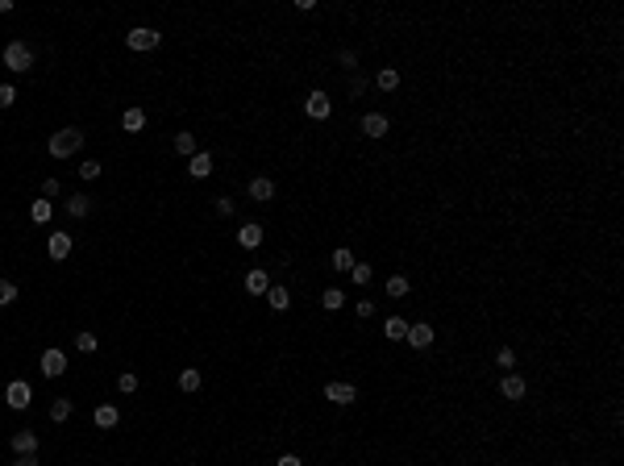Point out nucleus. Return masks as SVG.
Segmentation results:
<instances>
[{"mask_svg":"<svg viewBox=\"0 0 624 466\" xmlns=\"http://www.w3.org/2000/svg\"><path fill=\"white\" fill-rule=\"evenodd\" d=\"M75 250V238L67 233V229H54V233H46V254L54 258V263H67V254Z\"/></svg>","mask_w":624,"mask_h":466,"instance_id":"12","label":"nucleus"},{"mask_svg":"<svg viewBox=\"0 0 624 466\" xmlns=\"http://www.w3.org/2000/svg\"><path fill=\"white\" fill-rule=\"evenodd\" d=\"M375 313H379V300H371V295L354 300V317H358V320H371Z\"/></svg>","mask_w":624,"mask_h":466,"instance_id":"35","label":"nucleus"},{"mask_svg":"<svg viewBox=\"0 0 624 466\" xmlns=\"http://www.w3.org/2000/svg\"><path fill=\"white\" fill-rule=\"evenodd\" d=\"M17 104V88L13 83H0V108H13Z\"/></svg>","mask_w":624,"mask_h":466,"instance_id":"41","label":"nucleus"},{"mask_svg":"<svg viewBox=\"0 0 624 466\" xmlns=\"http://www.w3.org/2000/svg\"><path fill=\"white\" fill-rule=\"evenodd\" d=\"M491 367H500V375H508V370L520 367V358H516V345H508V342L495 345V350H491Z\"/></svg>","mask_w":624,"mask_h":466,"instance_id":"16","label":"nucleus"},{"mask_svg":"<svg viewBox=\"0 0 624 466\" xmlns=\"http://www.w3.org/2000/svg\"><path fill=\"white\" fill-rule=\"evenodd\" d=\"M9 304H17V283L0 279V308H9Z\"/></svg>","mask_w":624,"mask_h":466,"instance_id":"38","label":"nucleus"},{"mask_svg":"<svg viewBox=\"0 0 624 466\" xmlns=\"http://www.w3.org/2000/svg\"><path fill=\"white\" fill-rule=\"evenodd\" d=\"M29 221H34V225H50V221H54V204L38 196L34 204H29Z\"/></svg>","mask_w":624,"mask_h":466,"instance_id":"31","label":"nucleus"},{"mask_svg":"<svg viewBox=\"0 0 624 466\" xmlns=\"http://www.w3.org/2000/svg\"><path fill=\"white\" fill-rule=\"evenodd\" d=\"M100 171H104V167H100V158H84V163H79V179H84V183L100 179Z\"/></svg>","mask_w":624,"mask_h":466,"instance_id":"37","label":"nucleus"},{"mask_svg":"<svg viewBox=\"0 0 624 466\" xmlns=\"http://www.w3.org/2000/svg\"><path fill=\"white\" fill-rule=\"evenodd\" d=\"M358 258H354V250L350 245H333V258H329V267H333V275H350V267H354Z\"/></svg>","mask_w":624,"mask_h":466,"instance_id":"27","label":"nucleus"},{"mask_svg":"<svg viewBox=\"0 0 624 466\" xmlns=\"http://www.w3.org/2000/svg\"><path fill=\"white\" fill-rule=\"evenodd\" d=\"M117 392H121V395H134V392H138V375H134V370L117 375Z\"/></svg>","mask_w":624,"mask_h":466,"instance_id":"39","label":"nucleus"},{"mask_svg":"<svg viewBox=\"0 0 624 466\" xmlns=\"http://www.w3.org/2000/svg\"><path fill=\"white\" fill-rule=\"evenodd\" d=\"M4 13H13V0H0V17H4Z\"/></svg>","mask_w":624,"mask_h":466,"instance_id":"44","label":"nucleus"},{"mask_svg":"<svg viewBox=\"0 0 624 466\" xmlns=\"http://www.w3.org/2000/svg\"><path fill=\"white\" fill-rule=\"evenodd\" d=\"M246 192H250V200H254V204H271V200H275V179H266V175H254Z\"/></svg>","mask_w":624,"mask_h":466,"instance_id":"18","label":"nucleus"},{"mask_svg":"<svg viewBox=\"0 0 624 466\" xmlns=\"http://www.w3.org/2000/svg\"><path fill=\"white\" fill-rule=\"evenodd\" d=\"M241 288H246V295H266V288H271V270L250 267L246 275H241Z\"/></svg>","mask_w":624,"mask_h":466,"instance_id":"14","label":"nucleus"},{"mask_svg":"<svg viewBox=\"0 0 624 466\" xmlns=\"http://www.w3.org/2000/svg\"><path fill=\"white\" fill-rule=\"evenodd\" d=\"M263 238H266V229L258 221H246L238 229V245H241V250H258V245H263Z\"/></svg>","mask_w":624,"mask_h":466,"instance_id":"21","label":"nucleus"},{"mask_svg":"<svg viewBox=\"0 0 624 466\" xmlns=\"http://www.w3.org/2000/svg\"><path fill=\"white\" fill-rule=\"evenodd\" d=\"M383 295H387V300H408V295H412V279L404 275V270L387 275V279H383Z\"/></svg>","mask_w":624,"mask_h":466,"instance_id":"15","label":"nucleus"},{"mask_svg":"<svg viewBox=\"0 0 624 466\" xmlns=\"http://www.w3.org/2000/svg\"><path fill=\"white\" fill-rule=\"evenodd\" d=\"M92 425H96V429H117V425H121V408H117V404H96Z\"/></svg>","mask_w":624,"mask_h":466,"instance_id":"24","label":"nucleus"},{"mask_svg":"<svg viewBox=\"0 0 624 466\" xmlns=\"http://www.w3.org/2000/svg\"><path fill=\"white\" fill-rule=\"evenodd\" d=\"M321 395H325L333 408H350V404L358 400V388H354V383H346V379H329V383L321 388Z\"/></svg>","mask_w":624,"mask_h":466,"instance_id":"8","label":"nucleus"},{"mask_svg":"<svg viewBox=\"0 0 624 466\" xmlns=\"http://www.w3.org/2000/svg\"><path fill=\"white\" fill-rule=\"evenodd\" d=\"M171 150H175V154H183V158H192L196 150H200V146H196V133H192V129H179V133L171 138Z\"/></svg>","mask_w":624,"mask_h":466,"instance_id":"28","label":"nucleus"},{"mask_svg":"<svg viewBox=\"0 0 624 466\" xmlns=\"http://www.w3.org/2000/svg\"><path fill=\"white\" fill-rule=\"evenodd\" d=\"M13 466H38V454H17V458H13Z\"/></svg>","mask_w":624,"mask_h":466,"instance_id":"43","label":"nucleus"},{"mask_svg":"<svg viewBox=\"0 0 624 466\" xmlns=\"http://www.w3.org/2000/svg\"><path fill=\"white\" fill-rule=\"evenodd\" d=\"M358 133L366 138V142H383L387 133H391V117L379 113V108H366V113L358 117Z\"/></svg>","mask_w":624,"mask_h":466,"instance_id":"4","label":"nucleus"},{"mask_svg":"<svg viewBox=\"0 0 624 466\" xmlns=\"http://www.w3.org/2000/svg\"><path fill=\"white\" fill-rule=\"evenodd\" d=\"M50 158H71V154H79L84 150V129H75V125H67V129H54L50 133Z\"/></svg>","mask_w":624,"mask_h":466,"instance_id":"1","label":"nucleus"},{"mask_svg":"<svg viewBox=\"0 0 624 466\" xmlns=\"http://www.w3.org/2000/svg\"><path fill=\"white\" fill-rule=\"evenodd\" d=\"M213 213L216 217H233V213H238V200L233 196H213Z\"/></svg>","mask_w":624,"mask_h":466,"instance_id":"36","label":"nucleus"},{"mask_svg":"<svg viewBox=\"0 0 624 466\" xmlns=\"http://www.w3.org/2000/svg\"><path fill=\"white\" fill-rule=\"evenodd\" d=\"M371 88H375V92H383V96H396V92L404 88V71L387 63V67H379V71H375V79H371Z\"/></svg>","mask_w":624,"mask_h":466,"instance_id":"9","label":"nucleus"},{"mask_svg":"<svg viewBox=\"0 0 624 466\" xmlns=\"http://www.w3.org/2000/svg\"><path fill=\"white\" fill-rule=\"evenodd\" d=\"M371 279H375V263H371V258H362V263L350 267V283H354V288H371Z\"/></svg>","mask_w":624,"mask_h":466,"instance_id":"29","label":"nucleus"},{"mask_svg":"<svg viewBox=\"0 0 624 466\" xmlns=\"http://www.w3.org/2000/svg\"><path fill=\"white\" fill-rule=\"evenodd\" d=\"M75 350H79V354H96L100 338L92 333V329H79V333H75Z\"/></svg>","mask_w":624,"mask_h":466,"instance_id":"34","label":"nucleus"},{"mask_svg":"<svg viewBox=\"0 0 624 466\" xmlns=\"http://www.w3.org/2000/svg\"><path fill=\"white\" fill-rule=\"evenodd\" d=\"M433 342H437V329H433V320L429 317H416L408 325V338H404V345L408 350H433Z\"/></svg>","mask_w":624,"mask_h":466,"instance_id":"7","label":"nucleus"},{"mask_svg":"<svg viewBox=\"0 0 624 466\" xmlns=\"http://www.w3.org/2000/svg\"><path fill=\"white\" fill-rule=\"evenodd\" d=\"M366 88H371V79H366L362 71H354L350 79H346V96H350V100H362V96H366Z\"/></svg>","mask_w":624,"mask_h":466,"instance_id":"33","label":"nucleus"},{"mask_svg":"<svg viewBox=\"0 0 624 466\" xmlns=\"http://www.w3.org/2000/svg\"><path fill=\"white\" fill-rule=\"evenodd\" d=\"M121 129H125V133H142V129H146V108L129 104V108L121 113Z\"/></svg>","mask_w":624,"mask_h":466,"instance_id":"26","label":"nucleus"},{"mask_svg":"<svg viewBox=\"0 0 624 466\" xmlns=\"http://www.w3.org/2000/svg\"><path fill=\"white\" fill-rule=\"evenodd\" d=\"M4 404H9L13 412H25V408L34 404V388H29L25 379H13V383L4 388Z\"/></svg>","mask_w":624,"mask_h":466,"instance_id":"10","label":"nucleus"},{"mask_svg":"<svg viewBox=\"0 0 624 466\" xmlns=\"http://www.w3.org/2000/svg\"><path fill=\"white\" fill-rule=\"evenodd\" d=\"M125 46L134 50V54H150V50L163 46V34H158L154 25H134V29L125 34Z\"/></svg>","mask_w":624,"mask_h":466,"instance_id":"5","label":"nucleus"},{"mask_svg":"<svg viewBox=\"0 0 624 466\" xmlns=\"http://www.w3.org/2000/svg\"><path fill=\"white\" fill-rule=\"evenodd\" d=\"M263 300H266V308H271V313H288V308H291V292L283 288V283H271Z\"/></svg>","mask_w":624,"mask_h":466,"instance_id":"22","label":"nucleus"},{"mask_svg":"<svg viewBox=\"0 0 624 466\" xmlns=\"http://www.w3.org/2000/svg\"><path fill=\"white\" fill-rule=\"evenodd\" d=\"M54 196H63V183H59L54 175H46V179H42V200H54Z\"/></svg>","mask_w":624,"mask_h":466,"instance_id":"40","label":"nucleus"},{"mask_svg":"<svg viewBox=\"0 0 624 466\" xmlns=\"http://www.w3.org/2000/svg\"><path fill=\"white\" fill-rule=\"evenodd\" d=\"M67 350H59V345H50V350H42V375L46 379H63L67 375Z\"/></svg>","mask_w":624,"mask_h":466,"instance_id":"11","label":"nucleus"},{"mask_svg":"<svg viewBox=\"0 0 624 466\" xmlns=\"http://www.w3.org/2000/svg\"><path fill=\"white\" fill-rule=\"evenodd\" d=\"M200 388H204V375H200V370H196V367H183V370H179V392L196 395V392H200Z\"/></svg>","mask_w":624,"mask_h":466,"instance_id":"32","label":"nucleus"},{"mask_svg":"<svg viewBox=\"0 0 624 466\" xmlns=\"http://www.w3.org/2000/svg\"><path fill=\"white\" fill-rule=\"evenodd\" d=\"M304 117H308V121H316V125L329 121V117H333V96H329L325 88H312L308 96H304Z\"/></svg>","mask_w":624,"mask_h":466,"instance_id":"6","label":"nucleus"},{"mask_svg":"<svg viewBox=\"0 0 624 466\" xmlns=\"http://www.w3.org/2000/svg\"><path fill=\"white\" fill-rule=\"evenodd\" d=\"M346 300H350V295L341 292V288H337V283H329V288H325V292H321V308H325V313H329V317H337V313H341V308H346Z\"/></svg>","mask_w":624,"mask_h":466,"instance_id":"23","label":"nucleus"},{"mask_svg":"<svg viewBox=\"0 0 624 466\" xmlns=\"http://www.w3.org/2000/svg\"><path fill=\"white\" fill-rule=\"evenodd\" d=\"M408 325H412V317H404V313H391V317L383 320V342L387 345H404V338H408Z\"/></svg>","mask_w":624,"mask_h":466,"instance_id":"13","label":"nucleus"},{"mask_svg":"<svg viewBox=\"0 0 624 466\" xmlns=\"http://www.w3.org/2000/svg\"><path fill=\"white\" fill-rule=\"evenodd\" d=\"M71 412H75V400H67V395H54V400H50V408H46V417L54 420V425L71 420Z\"/></svg>","mask_w":624,"mask_h":466,"instance_id":"25","label":"nucleus"},{"mask_svg":"<svg viewBox=\"0 0 624 466\" xmlns=\"http://www.w3.org/2000/svg\"><path fill=\"white\" fill-rule=\"evenodd\" d=\"M362 67V54L354 46H341L337 50V71H346V75H354Z\"/></svg>","mask_w":624,"mask_h":466,"instance_id":"30","label":"nucleus"},{"mask_svg":"<svg viewBox=\"0 0 624 466\" xmlns=\"http://www.w3.org/2000/svg\"><path fill=\"white\" fill-rule=\"evenodd\" d=\"M0 63H4V67H9L13 75L34 71V46H29L25 38H13V42L4 46V54H0Z\"/></svg>","mask_w":624,"mask_h":466,"instance_id":"2","label":"nucleus"},{"mask_svg":"<svg viewBox=\"0 0 624 466\" xmlns=\"http://www.w3.org/2000/svg\"><path fill=\"white\" fill-rule=\"evenodd\" d=\"M275 466H304V458H300V454H279Z\"/></svg>","mask_w":624,"mask_h":466,"instance_id":"42","label":"nucleus"},{"mask_svg":"<svg viewBox=\"0 0 624 466\" xmlns=\"http://www.w3.org/2000/svg\"><path fill=\"white\" fill-rule=\"evenodd\" d=\"M213 171H216V163H213L208 150H196L192 158H188V175H192V179H208Z\"/></svg>","mask_w":624,"mask_h":466,"instance_id":"20","label":"nucleus"},{"mask_svg":"<svg viewBox=\"0 0 624 466\" xmlns=\"http://www.w3.org/2000/svg\"><path fill=\"white\" fill-rule=\"evenodd\" d=\"M67 204V217L71 221H84V217H92V196L88 192H71V196L63 200Z\"/></svg>","mask_w":624,"mask_h":466,"instance_id":"19","label":"nucleus"},{"mask_svg":"<svg viewBox=\"0 0 624 466\" xmlns=\"http://www.w3.org/2000/svg\"><path fill=\"white\" fill-rule=\"evenodd\" d=\"M495 395H500L504 404H525L528 400V379L520 375V370H508V375L495 379Z\"/></svg>","mask_w":624,"mask_h":466,"instance_id":"3","label":"nucleus"},{"mask_svg":"<svg viewBox=\"0 0 624 466\" xmlns=\"http://www.w3.org/2000/svg\"><path fill=\"white\" fill-rule=\"evenodd\" d=\"M38 445H42V437H38L34 429H17V433L9 437V450H13V454H38Z\"/></svg>","mask_w":624,"mask_h":466,"instance_id":"17","label":"nucleus"}]
</instances>
